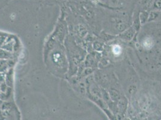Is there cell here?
I'll return each instance as SVG.
<instances>
[{"label":"cell","instance_id":"cell-1","mask_svg":"<svg viewBox=\"0 0 161 120\" xmlns=\"http://www.w3.org/2000/svg\"><path fill=\"white\" fill-rule=\"evenodd\" d=\"M148 15H149V14H148L147 12H141L140 15V18L141 23H144V22H146V20H148Z\"/></svg>","mask_w":161,"mask_h":120},{"label":"cell","instance_id":"cell-2","mask_svg":"<svg viewBox=\"0 0 161 120\" xmlns=\"http://www.w3.org/2000/svg\"><path fill=\"white\" fill-rule=\"evenodd\" d=\"M158 16V14L156 13L155 12H152L150 14H149L148 15V20H154V19H156Z\"/></svg>","mask_w":161,"mask_h":120},{"label":"cell","instance_id":"cell-3","mask_svg":"<svg viewBox=\"0 0 161 120\" xmlns=\"http://www.w3.org/2000/svg\"><path fill=\"white\" fill-rule=\"evenodd\" d=\"M154 7L156 9H161V0H155Z\"/></svg>","mask_w":161,"mask_h":120}]
</instances>
